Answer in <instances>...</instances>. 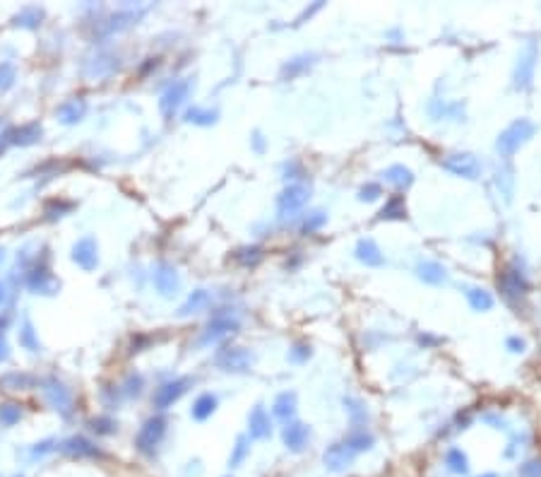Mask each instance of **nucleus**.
Wrapping results in <instances>:
<instances>
[{"mask_svg": "<svg viewBox=\"0 0 541 477\" xmlns=\"http://www.w3.org/2000/svg\"><path fill=\"white\" fill-rule=\"evenodd\" d=\"M534 133H537V125H534L529 119L513 121V123H510L505 130H500L498 138H496V152H498V157L510 159L522 145H527L529 140L534 138Z\"/></svg>", "mask_w": 541, "mask_h": 477, "instance_id": "nucleus-1", "label": "nucleus"}, {"mask_svg": "<svg viewBox=\"0 0 541 477\" xmlns=\"http://www.w3.org/2000/svg\"><path fill=\"white\" fill-rule=\"evenodd\" d=\"M539 63V46L537 41H527L524 48L520 51L518 63L513 68V87L518 92H527L534 82V70Z\"/></svg>", "mask_w": 541, "mask_h": 477, "instance_id": "nucleus-2", "label": "nucleus"}, {"mask_svg": "<svg viewBox=\"0 0 541 477\" xmlns=\"http://www.w3.org/2000/svg\"><path fill=\"white\" fill-rule=\"evenodd\" d=\"M310 201V188L304 183H289L277 198V215L279 220H294Z\"/></svg>", "mask_w": 541, "mask_h": 477, "instance_id": "nucleus-3", "label": "nucleus"}, {"mask_svg": "<svg viewBox=\"0 0 541 477\" xmlns=\"http://www.w3.org/2000/svg\"><path fill=\"white\" fill-rule=\"evenodd\" d=\"M441 167L445 172H450L452 176H460V179H469V181H476L484 172V164L476 159V154L471 152H452L445 154L441 159Z\"/></svg>", "mask_w": 541, "mask_h": 477, "instance_id": "nucleus-4", "label": "nucleus"}, {"mask_svg": "<svg viewBox=\"0 0 541 477\" xmlns=\"http://www.w3.org/2000/svg\"><path fill=\"white\" fill-rule=\"evenodd\" d=\"M164 434H167V420L164 417H152L142 425V429L138 432V439H135V446H138L140 454H154L157 446L162 444Z\"/></svg>", "mask_w": 541, "mask_h": 477, "instance_id": "nucleus-5", "label": "nucleus"}, {"mask_svg": "<svg viewBox=\"0 0 541 477\" xmlns=\"http://www.w3.org/2000/svg\"><path fill=\"white\" fill-rule=\"evenodd\" d=\"M498 290L503 292V296H508V299H520V296L527 294V290H529L527 275H524L518 265H508L498 277Z\"/></svg>", "mask_w": 541, "mask_h": 477, "instance_id": "nucleus-6", "label": "nucleus"}, {"mask_svg": "<svg viewBox=\"0 0 541 477\" xmlns=\"http://www.w3.org/2000/svg\"><path fill=\"white\" fill-rule=\"evenodd\" d=\"M238 330V318L231 314H217L212 321L207 323V328H204L202 333V343L204 345H212V343H219V340L229 338V335H233Z\"/></svg>", "mask_w": 541, "mask_h": 477, "instance_id": "nucleus-7", "label": "nucleus"}, {"mask_svg": "<svg viewBox=\"0 0 541 477\" xmlns=\"http://www.w3.org/2000/svg\"><path fill=\"white\" fill-rule=\"evenodd\" d=\"M308 441H310V427L304 425V422L291 420L282 427V444H284L286 451H291V454H301V451H306Z\"/></svg>", "mask_w": 541, "mask_h": 477, "instance_id": "nucleus-8", "label": "nucleus"}, {"mask_svg": "<svg viewBox=\"0 0 541 477\" xmlns=\"http://www.w3.org/2000/svg\"><path fill=\"white\" fill-rule=\"evenodd\" d=\"M354 458H357V454H354L352 449H347L342 441L328 446V449L323 451V465H325V470H330V473H344L347 468H352Z\"/></svg>", "mask_w": 541, "mask_h": 477, "instance_id": "nucleus-9", "label": "nucleus"}, {"mask_svg": "<svg viewBox=\"0 0 541 477\" xmlns=\"http://www.w3.org/2000/svg\"><path fill=\"white\" fill-rule=\"evenodd\" d=\"M188 94H190V80L173 82V85L162 94V101H159V106H162V114L164 116H173L180 109V106L185 104Z\"/></svg>", "mask_w": 541, "mask_h": 477, "instance_id": "nucleus-10", "label": "nucleus"}, {"mask_svg": "<svg viewBox=\"0 0 541 477\" xmlns=\"http://www.w3.org/2000/svg\"><path fill=\"white\" fill-rule=\"evenodd\" d=\"M217 362H219V367H222L224 372L243 374V372H248V369L253 367V354L248 352V349H243V347H229V349H224V352L219 354Z\"/></svg>", "mask_w": 541, "mask_h": 477, "instance_id": "nucleus-11", "label": "nucleus"}, {"mask_svg": "<svg viewBox=\"0 0 541 477\" xmlns=\"http://www.w3.org/2000/svg\"><path fill=\"white\" fill-rule=\"evenodd\" d=\"M188 386H190V378H173V381H167L164 386L157 388V393H154V405H157L159 410H167V407H171L173 403L188 391Z\"/></svg>", "mask_w": 541, "mask_h": 477, "instance_id": "nucleus-12", "label": "nucleus"}, {"mask_svg": "<svg viewBox=\"0 0 541 477\" xmlns=\"http://www.w3.org/2000/svg\"><path fill=\"white\" fill-rule=\"evenodd\" d=\"M354 256H357V261L365 267H380L385 263L383 251H380V246L373 241V238H359L357 248H354Z\"/></svg>", "mask_w": 541, "mask_h": 477, "instance_id": "nucleus-13", "label": "nucleus"}, {"mask_svg": "<svg viewBox=\"0 0 541 477\" xmlns=\"http://www.w3.org/2000/svg\"><path fill=\"white\" fill-rule=\"evenodd\" d=\"M315 61H318V56H315V53H301V56L289 58V61L282 65L279 77H282V80H296L299 75L308 72L310 68L315 65Z\"/></svg>", "mask_w": 541, "mask_h": 477, "instance_id": "nucleus-14", "label": "nucleus"}, {"mask_svg": "<svg viewBox=\"0 0 541 477\" xmlns=\"http://www.w3.org/2000/svg\"><path fill=\"white\" fill-rule=\"evenodd\" d=\"M248 434L251 439H267L272 434V420L262 405H255L248 415Z\"/></svg>", "mask_w": 541, "mask_h": 477, "instance_id": "nucleus-15", "label": "nucleus"}, {"mask_svg": "<svg viewBox=\"0 0 541 477\" xmlns=\"http://www.w3.org/2000/svg\"><path fill=\"white\" fill-rule=\"evenodd\" d=\"M154 287H157L164 296H173L180 287L178 272L173 270L169 263H162V265L157 267V272H154Z\"/></svg>", "mask_w": 541, "mask_h": 477, "instance_id": "nucleus-16", "label": "nucleus"}, {"mask_svg": "<svg viewBox=\"0 0 541 477\" xmlns=\"http://www.w3.org/2000/svg\"><path fill=\"white\" fill-rule=\"evenodd\" d=\"M428 114L433 116V121L452 119V121H465V104L460 101H445V99H433L428 106Z\"/></svg>", "mask_w": 541, "mask_h": 477, "instance_id": "nucleus-17", "label": "nucleus"}, {"mask_svg": "<svg viewBox=\"0 0 541 477\" xmlns=\"http://www.w3.org/2000/svg\"><path fill=\"white\" fill-rule=\"evenodd\" d=\"M416 277L426 285H443L447 280V267L438 261H418Z\"/></svg>", "mask_w": 541, "mask_h": 477, "instance_id": "nucleus-18", "label": "nucleus"}, {"mask_svg": "<svg viewBox=\"0 0 541 477\" xmlns=\"http://www.w3.org/2000/svg\"><path fill=\"white\" fill-rule=\"evenodd\" d=\"M347 449H352L354 454H363V451H370L375 446V436L373 432H368L365 427H354L342 441Z\"/></svg>", "mask_w": 541, "mask_h": 477, "instance_id": "nucleus-19", "label": "nucleus"}, {"mask_svg": "<svg viewBox=\"0 0 541 477\" xmlns=\"http://www.w3.org/2000/svg\"><path fill=\"white\" fill-rule=\"evenodd\" d=\"M272 415L277 417L279 422H291L296 417V393L294 391H284L275 398V405H272Z\"/></svg>", "mask_w": 541, "mask_h": 477, "instance_id": "nucleus-20", "label": "nucleus"}, {"mask_svg": "<svg viewBox=\"0 0 541 477\" xmlns=\"http://www.w3.org/2000/svg\"><path fill=\"white\" fill-rule=\"evenodd\" d=\"M383 179L397 191H407L414 183V172L409 167H404V164H392V167H388L383 172Z\"/></svg>", "mask_w": 541, "mask_h": 477, "instance_id": "nucleus-21", "label": "nucleus"}, {"mask_svg": "<svg viewBox=\"0 0 541 477\" xmlns=\"http://www.w3.org/2000/svg\"><path fill=\"white\" fill-rule=\"evenodd\" d=\"M465 296L474 311H491L494 309V294L484 287H467Z\"/></svg>", "mask_w": 541, "mask_h": 477, "instance_id": "nucleus-22", "label": "nucleus"}, {"mask_svg": "<svg viewBox=\"0 0 541 477\" xmlns=\"http://www.w3.org/2000/svg\"><path fill=\"white\" fill-rule=\"evenodd\" d=\"M380 220H407V205L402 196H392L385 201L383 210L378 212Z\"/></svg>", "mask_w": 541, "mask_h": 477, "instance_id": "nucleus-23", "label": "nucleus"}, {"mask_svg": "<svg viewBox=\"0 0 541 477\" xmlns=\"http://www.w3.org/2000/svg\"><path fill=\"white\" fill-rule=\"evenodd\" d=\"M445 465H447V470H450V473H455V475H467V473H469V458H467L465 451L457 449V446L447 449Z\"/></svg>", "mask_w": 541, "mask_h": 477, "instance_id": "nucleus-24", "label": "nucleus"}, {"mask_svg": "<svg viewBox=\"0 0 541 477\" xmlns=\"http://www.w3.org/2000/svg\"><path fill=\"white\" fill-rule=\"evenodd\" d=\"M214 410H217V396H212V393H202V396L195 400L190 415H193L198 422H204L207 417H212Z\"/></svg>", "mask_w": 541, "mask_h": 477, "instance_id": "nucleus-25", "label": "nucleus"}, {"mask_svg": "<svg viewBox=\"0 0 541 477\" xmlns=\"http://www.w3.org/2000/svg\"><path fill=\"white\" fill-rule=\"evenodd\" d=\"M212 301V294H209L207 290H195L193 294L185 299V304L180 306V316H190V314H198V311H202L204 306Z\"/></svg>", "mask_w": 541, "mask_h": 477, "instance_id": "nucleus-26", "label": "nucleus"}, {"mask_svg": "<svg viewBox=\"0 0 541 477\" xmlns=\"http://www.w3.org/2000/svg\"><path fill=\"white\" fill-rule=\"evenodd\" d=\"M75 258L82 267H94L96 265V246L92 238H82L80 243L75 246Z\"/></svg>", "mask_w": 541, "mask_h": 477, "instance_id": "nucleus-27", "label": "nucleus"}, {"mask_svg": "<svg viewBox=\"0 0 541 477\" xmlns=\"http://www.w3.org/2000/svg\"><path fill=\"white\" fill-rule=\"evenodd\" d=\"M344 410H347L354 427H363L368 422V410H365V405L359 398H344Z\"/></svg>", "mask_w": 541, "mask_h": 477, "instance_id": "nucleus-28", "label": "nucleus"}, {"mask_svg": "<svg viewBox=\"0 0 541 477\" xmlns=\"http://www.w3.org/2000/svg\"><path fill=\"white\" fill-rule=\"evenodd\" d=\"M325 225H328V215H325L323 210H315V212H308V215L304 217V222H301V232H304V234H315V232L323 230Z\"/></svg>", "mask_w": 541, "mask_h": 477, "instance_id": "nucleus-29", "label": "nucleus"}, {"mask_svg": "<svg viewBox=\"0 0 541 477\" xmlns=\"http://www.w3.org/2000/svg\"><path fill=\"white\" fill-rule=\"evenodd\" d=\"M248 454H251V441H248V436H238L231 458H229V465H231V468H238V465L248 458Z\"/></svg>", "mask_w": 541, "mask_h": 477, "instance_id": "nucleus-30", "label": "nucleus"}, {"mask_svg": "<svg viewBox=\"0 0 541 477\" xmlns=\"http://www.w3.org/2000/svg\"><path fill=\"white\" fill-rule=\"evenodd\" d=\"M65 451H70V454H77V456H96L99 451L94 449V446L89 444V441L85 439H72L65 444Z\"/></svg>", "mask_w": 541, "mask_h": 477, "instance_id": "nucleus-31", "label": "nucleus"}, {"mask_svg": "<svg viewBox=\"0 0 541 477\" xmlns=\"http://www.w3.org/2000/svg\"><path fill=\"white\" fill-rule=\"evenodd\" d=\"M380 196H383L380 183H365V186L359 188V201L361 203H373V201H378Z\"/></svg>", "mask_w": 541, "mask_h": 477, "instance_id": "nucleus-32", "label": "nucleus"}, {"mask_svg": "<svg viewBox=\"0 0 541 477\" xmlns=\"http://www.w3.org/2000/svg\"><path fill=\"white\" fill-rule=\"evenodd\" d=\"M185 116H188V121L200 123V125H209V123H214V119H217L214 111H204V109H190Z\"/></svg>", "mask_w": 541, "mask_h": 477, "instance_id": "nucleus-33", "label": "nucleus"}, {"mask_svg": "<svg viewBox=\"0 0 541 477\" xmlns=\"http://www.w3.org/2000/svg\"><path fill=\"white\" fill-rule=\"evenodd\" d=\"M262 258V251L257 246H251V248H243L241 253H238V261L243 263V265H255L257 261Z\"/></svg>", "mask_w": 541, "mask_h": 477, "instance_id": "nucleus-34", "label": "nucleus"}, {"mask_svg": "<svg viewBox=\"0 0 541 477\" xmlns=\"http://www.w3.org/2000/svg\"><path fill=\"white\" fill-rule=\"evenodd\" d=\"M14 420H19V407H14V405L0 407V422H5V425H12Z\"/></svg>", "mask_w": 541, "mask_h": 477, "instance_id": "nucleus-35", "label": "nucleus"}, {"mask_svg": "<svg viewBox=\"0 0 541 477\" xmlns=\"http://www.w3.org/2000/svg\"><path fill=\"white\" fill-rule=\"evenodd\" d=\"M520 477H541V460H529L520 468Z\"/></svg>", "mask_w": 541, "mask_h": 477, "instance_id": "nucleus-36", "label": "nucleus"}, {"mask_svg": "<svg viewBox=\"0 0 541 477\" xmlns=\"http://www.w3.org/2000/svg\"><path fill=\"white\" fill-rule=\"evenodd\" d=\"M291 362H306L310 357V347L308 345H294V349L289 352Z\"/></svg>", "mask_w": 541, "mask_h": 477, "instance_id": "nucleus-37", "label": "nucleus"}, {"mask_svg": "<svg viewBox=\"0 0 541 477\" xmlns=\"http://www.w3.org/2000/svg\"><path fill=\"white\" fill-rule=\"evenodd\" d=\"M505 347H508L510 352H515V354H522L527 345H524V340L520 338V335H510V338L505 340Z\"/></svg>", "mask_w": 541, "mask_h": 477, "instance_id": "nucleus-38", "label": "nucleus"}, {"mask_svg": "<svg viewBox=\"0 0 541 477\" xmlns=\"http://www.w3.org/2000/svg\"><path fill=\"white\" fill-rule=\"evenodd\" d=\"M255 150H257V152L262 150V135L260 133H255Z\"/></svg>", "mask_w": 541, "mask_h": 477, "instance_id": "nucleus-39", "label": "nucleus"}, {"mask_svg": "<svg viewBox=\"0 0 541 477\" xmlns=\"http://www.w3.org/2000/svg\"><path fill=\"white\" fill-rule=\"evenodd\" d=\"M476 477H498L496 473H484V475H476Z\"/></svg>", "mask_w": 541, "mask_h": 477, "instance_id": "nucleus-40", "label": "nucleus"}, {"mask_svg": "<svg viewBox=\"0 0 541 477\" xmlns=\"http://www.w3.org/2000/svg\"><path fill=\"white\" fill-rule=\"evenodd\" d=\"M3 296H5V290H3V285H0V301H3Z\"/></svg>", "mask_w": 541, "mask_h": 477, "instance_id": "nucleus-41", "label": "nucleus"}]
</instances>
